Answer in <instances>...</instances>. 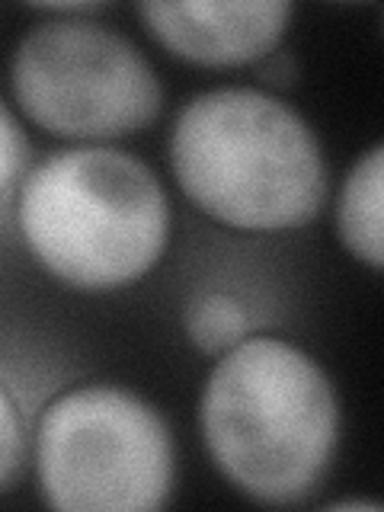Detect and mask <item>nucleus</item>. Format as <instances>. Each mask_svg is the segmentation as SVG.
Returning a JSON list of instances; mask_svg holds the SVG:
<instances>
[{
	"mask_svg": "<svg viewBox=\"0 0 384 512\" xmlns=\"http://www.w3.org/2000/svg\"><path fill=\"white\" fill-rule=\"evenodd\" d=\"M199 432L237 493L263 506H298L333 468L340 397L311 352L279 336H247L208 375Z\"/></svg>",
	"mask_w": 384,
	"mask_h": 512,
	"instance_id": "f257e3e1",
	"label": "nucleus"
},
{
	"mask_svg": "<svg viewBox=\"0 0 384 512\" xmlns=\"http://www.w3.org/2000/svg\"><path fill=\"white\" fill-rule=\"evenodd\" d=\"M167 154L186 199L234 231H295L327 202L314 128L266 90L196 93L173 119Z\"/></svg>",
	"mask_w": 384,
	"mask_h": 512,
	"instance_id": "f03ea898",
	"label": "nucleus"
},
{
	"mask_svg": "<svg viewBox=\"0 0 384 512\" xmlns=\"http://www.w3.org/2000/svg\"><path fill=\"white\" fill-rule=\"evenodd\" d=\"M16 224L48 276L77 292H119L164 256L170 199L141 157L77 144L23 176Z\"/></svg>",
	"mask_w": 384,
	"mask_h": 512,
	"instance_id": "7ed1b4c3",
	"label": "nucleus"
},
{
	"mask_svg": "<svg viewBox=\"0 0 384 512\" xmlns=\"http://www.w3.org/2000/svg\"><path fill=\"white\" fill-rule=\"evenodd\" d=\"M42 500L61 512H151L167 506L176 452L167 420L116 384L55 397L36 429Z\"/></svg>",
	"mask_w": 384,
	"mask_h": 512,
	"instance_id": "20e7f679",
	"label": "nucleus"
},
{
	"mask_svg": "<svg viewBox=\"0 0 384 512\" xmlns=\"http://www.w3.org/2000/svg\"><path fill=\"white\" fill-rule=\"evenodd\" d=\"M13 100L42 132L106 144L144 132L164 103L148 55L93 16H52L16 42Z\"/></svg>",
	"mask_w": 384,
	"mask_h": 512,
	"instance_id": "39448f33",
	"label": "nucleus"
},
{
	"mask_svg": "<svg viewBox=\"0 0 384 512\" xmlns=\"http://www.w3.org/2000/svg\"><path fill=\"white\" fill-rule=\"evenodd\" d=\"M148 36L199 68H240L276 52L295 7L288 0H180L138 4Z\"/></svg>",
	"mask_w": 384,
	"mask_h": 512,
	"instance_id": "423d86ee",
	"label": "nucleus"
},
{
	"mask_svg": "<svg viewBox=\"0 0 384 512\" xmlns=\"http://www.w3.org/2000/svg\"><path fill=\"white\" fill-rule=\"evenodd\" d=\"M384 144H372L356 164L349 167L346 180L336 196V234L343 247L368 269L384 263Z\"/></svg>",
	"mask_w": 384,
	"mask_h": 512,
	"instance_id": "0eeeda50",
	"label": "nucleus"
},
{
	"mask_svg": "<svg viewBox=\"0 0 384 512\" xmlns=\"http://www.w3.org/2000/svg\"><path fill=\"white\" fill-rule=\"evenodd\" d=\"M183 330L202 356L218 359L250 336V314L228 292H202L186 304Z\"/></svg>",
	"mask_w": 384,
	"mask_h": 512,
	"instance_id": "6e6552de",
	"label": "nucleus"
},
{
	"mask_svg": "<svg viewBox=\"0 0 384 512\" xmlns=\"http://www.w3.org/2000/svg\"><path fill=\"white\" fill-rule=\"evenodd\" d=\"M26 461V429L23 416L0 384V490H7Z\"/></svg>",
	"mask_w": 384,
	"mask_h": 512,
	"instance_id": "1a4fd4ad",
	"label": "nucleus"
},
{
	"mask_svg": "<svg viewBox=\"0 0 384 512\" xmlns=\"http://www.w3.org/2000/svg\"><path fill=\"white\" fill-rule=\"evenodd\" d=\"M26 160H29V141L20 122L7 109V103L0 100V189H7L23 173Z\"/></svg>",
	"mask_w": 384,
	"mask_h": 512,
	"instance_id": "9d476101",
	"label": "nucleus"
},
{
	"mask_svg": "<svg viewBox=\"0 0 384 512\" xmlns=\"http://www.w3.org/2000/svg\"><path fill=\"white\" fill-rule=\"evenodd\" d=\"M253 68H256V74L266 80V84H282V80L295 77V58L276 48V52H269L263 61H256Z\"/></svg>",
	"mask_w": 384,
	"mask_h": 512,
	"instance_id": "9b49d317",
	"label": "nucleus"
},
{
	"mask_svg": "<svg viewBox=\"0 0 384 512\" xmlns=\"http://www.w3.org/2000/svg\"><path fill=\"white\" fill-rule=\"evenodd\" d=\"M32 10L48 16H96L103 10V4H36Z\"/></svg>",
	"mask_w": 384,
	"mask_h": 512,
	"instance_id": "f8f14e48",
	"label": "nucleus"
},
{
	"mask_svg": "<svg viewBox=\"0 0 384 512\" xmlns=\"http://www.w3.org/2000/svg\"><path fill=\"white\" fill-rule=\"evenodd\" d=\"M330 509H372V512H378V503H365V500H343V503H333Z\"/></svg>",
	"mask_w": 384,
	"mask_h": 512,
	"instance_id": "ddd939ff",
	"label": "nucleus"
}]
</instances>
